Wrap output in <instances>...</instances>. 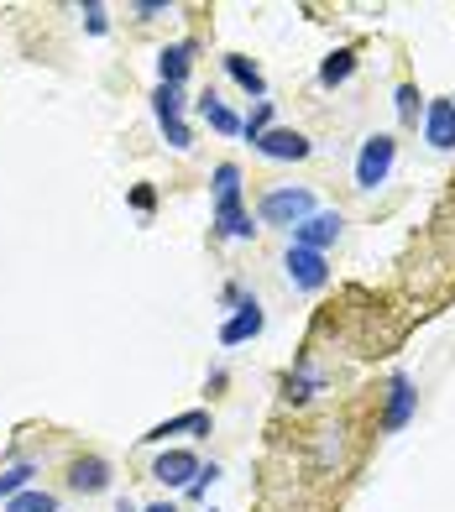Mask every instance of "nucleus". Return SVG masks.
<instances>
[{
    "label": "nucleus",
    "instance_id": "1",
    "mask_svg": "<svg viewBox=\"0 0 455 512\" xmlns=\"http://www.w3.org/2000/svg\"><path fill=\"white\" fill-rule=\"evenodd\" d=\"M257 215L267 220V225H304L309 215H314V194L309 189H299V183H283V189H267L262 194V204H257Z\"/></svg>",
    "mask_w": 455,
    "mask_h": 512
},
{
    "label": "nucleus",
    "instance_id": "2",
    "mask_svg": "<svg viewBox=\"0 0 455 512\" xmlns=\"http://www.w3.org/2000/svg\"><path fill=\"white\" fill-rule=\"evenodd\" d=\"M393 162H398V136H388V131L367 136V142H361V157H356V189H377V183H388Z\"/></svg>",
    "mask_w": 455,
    "mask_h": 512
},
{
    "label": "nucleus",
    "instance_id": "3",
    "mask_svg": "<svg viewBox=\"0 0 455 512\" xmlns=\"http://www.w3.org/2000/svg\"><path fill=\"white\" fill-rule=\"evenodd\" d=\"M283 267H288V283H293V288H304V293H320V288L330 283V267H325V256H320V251L288 246Z\"/></svg>",
    "mask_w": 455,
    "mask_h": 512
},
{
    "label": "nucleus",
    "instance_id": "4",
    "mask_svg": "<svg viewBox=\"0 0 455 512\" xmlns=\"http://www.w3.org/2000/svg\"><path fill=\"white\" fill-rule=\"evenodd\" d=\"M262 157H272V162H304L309 152H314V142L304 131H283V126H272V131H262L257 142H252Z\"/></svg>",
    "mask_w": 455,
    "mask_h": 512
},
{
    "label": "nucleus",
    "instance_id": "5",
    "mask_svg": "<svg viewBox=\"0 0 455 512\" xmlns=\"http://www.w3.org/2000/svg\"><path fill=\"white\" fill-rule=\"evenodd\" d=\"M335 241H340V215L335 209H314L304 225H293V246H304V251L325 256V246H335Z\"/></svg>",
    "mask_w": 455,
    "mask_h": 512
},
{
    "label": "nucleus",
    "instance_id": "6",
    "mask_svg": "<svg viewBox=\"0 0 455 512\" xmlns=\"http://www.w3.org/2000/svg\"><path fill=\"white\" fill-rule=\"evenodd\" d=\"M424 142L435 152H455V100H429V110H424Z\"/></svg>",
    "mask_w": 455,
    "mask_h": 512
},
{
    "label": "nucleus",
    "instance_id": "7",
    "mask_svg": "<svg viewBox=\"0 0 455 512\" xmlns=\"http://www.w3.org/2000/svg\"><path fill=\"white\" fill-rule=\"evenodd\" d=\"M262 324H267L262 304H257V298H246V304L220 324V345H246V340H257V335H262Z\"/></svg>",
    "mask_w": 455,
    "mask_h": 512
},
{
    "label": "nucleus",
    "instance_id": "8",
    "mask_svg": "<svg viewBox=\"0 0 455 512\" xmlns=\"http://www.w3.org/2000/svg\"><path fill=\"white\" fill-rule=\"evenodd\" d=\"M215 230L225 241H252V215L241 209V194H225V199H215Z\"/></svg>",
    "mask_w": 455,
    "mask_h": 512
},
{
    "label": "nucleus",
    "instance_id": "9",
    "mask_svg": "<svg viewBox=\"0 0 455 512\" xmlns=\"http://www.w3.org/2000/svg\"><path fill=\"white\" fill-rule=\"evenodd\" d=\"M194 476H199L194 450H163L152 465V481H163V486H194Z\"/></svg>",
    "mask_w": 455,
    "mask_h": 512
},
{
    "label": "nucleus",
    "instance_id": "10",
    "mask_svg": "<svg viewBox=\"0 0 455 512\" xmlns=\"http://www.w3.org/2000/svg\"><path fill=\"white\" fill-rule=\"evenodd\" d=\"M178 434H210V413H204V408L178 413V418H168V424L147 429V434H142V445H168V439H178Z\"/></svg>",
    "mask_w": 455,
    "mask_h": 512
},
{
    "label": "nucleus",
    "instance_id": "11",
    "mask_svg": "<svg viewBox=\"0 0 455 512\" xmlns=\"http://www.w3.org/2000/svg\"><path fill=\"white\" fill-rule=\"evenodd\" d=\"M414 382L403 377V371H393V382H388V413H382V429H403L408 418H414Z\"/></svg>",
    "mask_w": 455,
    "mask_h": 512
},
{
    "label": "nucleus",
    "instance_id": "12",
    "mask_svg": "<svg viewBox=\"0 0 455 512\" xmlns=\"http://www.w3.org/2000/svg\"><path fill=\"white\" fill-rule=\"evenodd\" d=\"M68 486L84 492V497H95V492H105V486H110V465L100 455H84V460L68 465Z\"/></svg>",
    "mask_w": 455,
    "mask_h": 512
},
{
    "label": "nucleus",
    "instance_id": "13",
    "mask_svg": "<svg viewBox=\"0 0 455 512\" xmlns=\"http://www.w3.org/2000/svg\"><path fill=\"white\" fill-rule=\"evenodd\" d=\"M194 68V42H173V48L157 53V84H184Z\"/></svg>",
    "mask_w": 455,
    "mask_h": 512
},
{
    "label": "nucleus",
    "instance_id": "14",
    "mask_svg": "<svg viewBox=\"0 0 455 512\" xmlns=\"http://www.w3.org/2000/svg\"><path fill=\"white\" fill-rule=\"evenodd\" d=\"M199 115L210 121V131H220V136H241V115L225 105L215 89H210V95H199Z\"/></svg>",
    "mask_w": 455,
    "mask_h": 512
},
{
    "label": "nucleus",
    "instance_id": "15",
    "mask_svg": "<svg viewBox=\"0 0 455 512\" xmlns=\"http://www.w3.org/2000/svg\"><path fill=\"white\" fill-rule=\"evenodd\" d=\"M225 74H231L246 95H257V100H267V79H262V68L252 63V58H241V53H225Z\"/></svg>",
    "mask_w": 455,
    "mask_h": 512
},
{
    "label": "nucleus",
    "instance_id": "16",
    "mask_svg": "<svg viewBox=\"0 0 455 512\" xmlns=\"http://www.w3.org/2000/svg\"><path fill=\"white\" fill-rule=\"evenodd\" d=\"M152 115H157V126H178V121H184V89H178V84H157L152 89Z\"/></svg>",
    "mask_w": 455,
    "mask_h": 512
},
{
    "label": "nucleus",
    "instance_id": "17",
    "mask_svg": "<svg viewBox=\"0 0 455 512\" xmlns=\"http://www.w3.org/2000/svg\"><path fill=\"white\" fill-rule=\"evenodd\" d=\"M356 74V48H335L325 63H320V84L325 89H335V84H346Z\"/></svg>",
    "mask_w": 455,
    "mask_h": 512
},
{
    "label": "nucleus",
    "instance_id": "18",
    "mask_svg": "<svg viewBox=\"0 0 455 512\" xmlns=\"http://www.w3.org/2000/svg\"><path fill=\"white\" fill-rule=\"evenodd\" d=\"M6 512H58V497L53 492H37V486H27V492H16L6 502Z\"/></svg>",
    "mask_w": 455,
    "mask_h": 512
},
{
    "label": "nucleus",
    "instance_id": "19",
    "mask_svg": "<svg viewBox=\"0 0 455 512\" xmlns=\"http://www.w3.org/2000/svg\"><path fill=\"white\" fill-rule=\"evenodd\" d=\"M32 476H37V465L32 460H21V465H11V471L6 476H0V497H16V492H27V486H32Z\"/></svg>",
    "mask_w": 455,
    "mask_h": 512
},
{
    "label": "nucleus",
    "instance_id": "20",
    "mask_svg": "<svg viewBox=\"0 0 455 512\" xmlns=\"http://www.w3.org/2000/svg\"><path fill=\"white\" fill-rule=\"evenodd\" d=\"M262 131H272V100H257V105H252V115L241 121V136H252V142H257Z\"/></svg>",
    "mask_w": 455,
    "mask_h": 512
},
{
    "label": "nucleus",
    "instance_id": "21",
    "mask_svg": "<svg viewBox=\"0 0 455 512\" xmlns=\"http://www.w3.org/2000/svg\"><path fill=\"white\" fill-rule=\"evenodd\" d=\"M393 100H398V121L414 126V121H419V89H414V84H398Z\"/></svg>",
    "mask_w": 455,
    "mask_h": 512
},
{
    "label": "nucleus",
    "instance_id": "22",
    "mask_svg": "<svg viewBox=\"0 0 455 512\" xmlns=\"http://www.w3.org/2000/svg\"><path fill=\"white\" fill-rule=\"evenodd\" d=\"M84 27L95 32V37H105V32H110V11L100 6V0H89V6H84Z\"/></svg>",
    "mask_w": 455,
    "mask_h": 512
},
{
    "label": "nucleus",
    "instance_id": "23",
    "mask_svg": "<svg viewBox=\"0 0 455 512\" xmlns=\"http://www.w3.org/2000/svg\"><path fill=\"white\" fill-rule=\"evenodd\" d=\"M152 204H157V194L147 189V183H136V189H131V209H142V215H147Z\"/></svg>",
    "mask_w": 455,
    "mask_h": 512
},
{
    "label": "nucleus",
    "instance_id": "24",
    "mask_svg": "<svg viewBox=\"0 0 455 512\" xmlns=\"http://www.w3.org/2000/svg\"><path fill=\"white\" fill-rule=\"evenodd\" d=\"M131 11H136V16H142V21H147V16H163L168 6H163V0H136V6H131Z\"/></svg>",
    "mask_w": 455,
    "mask_h": 512
},
{
    "label": "nucleus",
    "instance_id": "25",
    "mask_svg": "<svg viewBox=\"0 0 455 512\" xmlns=\"http://www.w3.org/2000/svg\"><path fill=\"white\" fill-rule=\"evenodd\" d=\"M142 512H178L173 502H152V507H142Z\"/></svg>",
    "mask_w": 455,
    "mask_h": 512
},
{
    "label": "nucleus",
    "instance_id": "26",
    "mask_svg": "<svg viewBox=\"0 0 455 512\" xmlns=\"http://www.w3.org/2000/svg\"><path fill=\"white\" fill-rule=\"evenodd\" d=\"M116 512H136V507H131V502H121V507H116Z\"/></svg>",
    "mask_w": 455,
    "mask_h": 512
}]
</instances>
